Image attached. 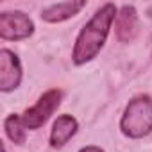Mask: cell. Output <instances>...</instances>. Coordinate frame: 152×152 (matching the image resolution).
<instances>
[{"label":"cell","mask_w":152,"mask_h":152,"mask_svg":"<svg viewBox=\"0 0 152 152\" xmlns=\"http://www.w3.org/2000/svg\"><path fill=\"white\" fill-rule=\"evenodd\" d=\"M84 6H86V2H83V0H81V2H59V4H52V6L43 9L41 18L45 22L57 23V22H63V20H68V18L75 16Z\"/></svg>","instance_id":"obj_7"},{"label":"cell","mask_w":152,"mask_h":152,"mask_svg":"<svg viewBox=\"0 0 152 152\" xmlns=\"http://www.w3.org/2000/svg\"><path fill=\"white\" fill-rule=\"evenodd\" d=\"M75 132H77V120L70 115H61L52 125V132H50L52 147H63Z\"/></svg>","instance_id":"obj_8"},{"label":"cell","mask_w":152,"mask_h":152,"mask_svg":"<svg viewBox=\"0 0 152 152\" xmlns=\"http://www.w3.org/2000/svg\"><path fill=\"white\" fill-rule=\"evenodd\" d=\"M116 16V7L113 4H106L102 6L93 18L84 25V29L81 31V34L77 36L75 41V48H73V63L75 64H83L90 59H93L102 45L106 43L111 22Z\"/></svg>","instance_id":"obj_1"},{"label":"cell","mask_w":152,"mask_h":152,"mask_svg":"<svg viewBox=\"0 0 152 152\" xmlns=\"http://www.w3.org/2000/svg\"><path fill=\"white\" fill-rule=\"evenodd\" d=\"M148 15H150V16H152V7H150V9H148Z\"/></svg>","instance_id":"obj_11"},{"label":"cell","mask_w":152,"mask_h":152,"mask_svg":"<svg viewBox=\"0 0 152 152\" xmlns=\"http://www.w3.org/2000/svg\"><path fill=\"white\" fill-rule=\"evenodd\" d=\"M122 132L129 138H143L152 131V99L136 97L125 107L120 122Z\"/></svg>","instance_id":"obj_2"},{"label":"cell","mask_w":152,"mask_h":152,"mask_svg":"<svg viewBox=\"0 0 152 152\" xmlns=\"http://www.w3.org/2000/svg\"><path fill=\"white\" fill-rule=\"evenodd\" d=\"M61 97H63V93H61L59 90H50V91H47V93L38 100L36 106H32L31 109L25 111V115L22 116L23 125H25L27 129H39V127L50 118V115L57 109V106L61 104Z\"/></svg>","instance_id":"obj_3"},{"label":"cell","mask_w":152,"mask_h":152,"mask_svg":"<svg viewBox=\"0 0 152 152\" xmlns=\"http://www.w3.org/2000/svg\"><path fill=\"white\" fill-rule=\"evenodd\" d=\"M32 31H34L32 20L22 11L0 15V36L4 39H13V41L23 39V38H29Z\"/></svg>","instance_id":"obj_4"},{"label":"cell","mask_w":152,"mask_h":152,"mask_svg":"<svg viewBox=\"0 0 152 152\" xmlns=\"http://www.w3.org/2000/svg\"><path fill=\"white\" fill-rule=\"evenodd\" d=\"M4 152H6V150H4Z\"/></svg>","instance_id":"obj_12"},{"label":"cell","mask_w":152,"mask_h":152,"mask_svg":"<svg viewBox=\"0 0 152 152\" xmlns=\"http://www.w3.org/2000/svg\"><path fill=\"white\" fill-rule=\"evenodd\" d=\"M81 152H104V150L99 148V147H86V148H83Z\"/></svg>","instance_id":"obj_10"},{"label":"cell","mask_w":152,"mask_h":152,"mask_svg":"<svg viewBox=\"0 0 152 152\" xmlns=\"http://www.w3.org/2000/svg\"><path fill=\"white\" fill-rule=\"evenodd\" d=\"M22 81V66L18 57L11 50L0 52V90L11 91L15 90Z\"/></svg>","instance_id":"obj_5"},{"label":"cell","mask_w":152,"mask_h":152,"mask_svg":"<svg viewBox=\"0 0 152 152\" xmlns=\"http://www.w3.org/2000/svg\"><path fill=\"white\" fill-rule=\"evenodd\" d=\"M23 120L16 115H11L6 120V132L11 138L13 143H23L25 141V131H23Z\"/></svg>","instance_id":"obj_9"},{"label":"cell","mask_w":152,"mask_h":152,"mask_svg":"<svg viewBox=\"0 0 152 152\" xmlns=\"http://www.w3.org/2000/svg\"><path fill=\"white\" fill-rule=\"evenodd\" d=\"M116 38L120 41H132L138 32V16L132 6H124L116 15Z\"/></svg>","instance_id":"obj_6"}]
</instances>
